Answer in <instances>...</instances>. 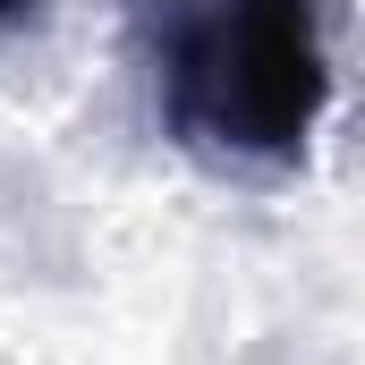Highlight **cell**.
<instances>
[{
  "label": "cell",
  "mask_w": 365,
  "mask_h": 365,
  "mask_svg": "<svg viewBox=\"0 0 365 365\" xmlns=\"http://www.w3.org/2000/svg\"><path fill=\"white\" fill-rule=\"evenodd\" d=\"M26 9H34V0H0V26H9V17H26Z\"/></svg>",
  "instance_id": "obj_2"
},
{
  "label": "cell",
  "mask_w": 365,
  "mask_h": 365,
  "mask_svg": "<svg viewBox=\"0 0 365 365\" xmlns=\"http://www.w3.org/2000/svg\"><path fill=\"white\" fill-rule=\"evenodd\" d=\"M331 102L314 0H212L170 51V119L187 145L238 162H297Z\"/></svg>",
  "instance_id": "obj_1"
}]
</instances>
